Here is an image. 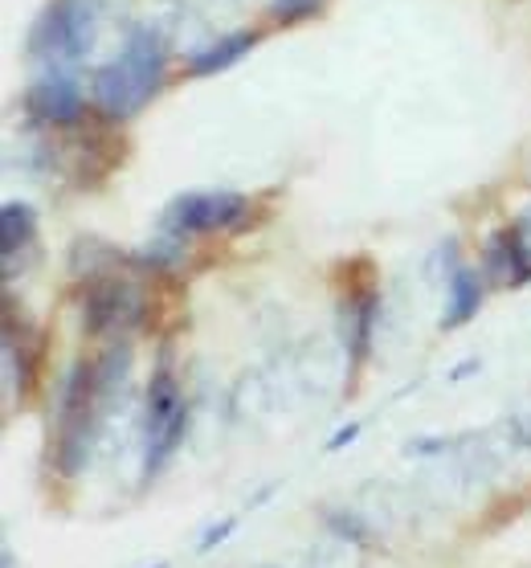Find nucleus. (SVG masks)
Here are the masks:
<instances>
[{"instance_id": "f257e3e1", "label": "nucleus", "mask_w": 531, "mask_h": 568, "mask_svg": "<svg viewBox=\"0 0 531 568\" xmlns=\"http://www.w3.org/2000/svg\"><path fill=\"white\" fill-rule=\"evenodd\" d=\"M168 83V50L156 29L135 25L127 34V46L115 62L95 70L90 83V107L99 111L107 123H127L139 115Z\"/></svg>"}, {"instance_id": "f03ea898", "label": "nucleus", "mask_w": 531, "mask_h": 568, "mask_svg": "<svg viewBox=\"0 0 531 568\" xmlns=\"http://www.w3.org/2000/svg\"><path fill=\"white\" fill-rule=\"evenodd\" d=\"M111 397L115 393L102 388L95 360H78L70 368L62 402H58V425H53V467L62 479L83 474V467L90 462V446H95V434H99V421Z\"/></svg>"}, {"instance_id": "7ed1b4c3", "label": "nucleus", "mask_w": 531, "mask_h": 568, "mask_svg": "<svg viewBox=\"0 0 531 568\" xmlns=\"http://www.w3.org/2000/svg\"><path fill=\"white\" fill-rule=\"evenodd\" d=\"M184 434H188V402H184L176 372L160 365L148 381V405H144V479H160V470L172 462V454L181 450Z\"/></svg>"}, {"instance_id": "20e7f679", "label": "nucleus", "mask_w": 531, "mask_h": 568, "mask_svg": "<svg viewBox=\"0 0 531 568\" xmlns=\"http://www.w3.org/2000/svg\"><path fill=\"white\" fill-rule=\"evenodd\" d=\"M249 218V201L242 193L217 188V193H181L176 201H168L160 218V234L172 237H200V234H225L237 230Z\"/></svg>"}, {"instance_id": "39448f33", "label": "nucleus", "mask_w": 531, "mask_h": 568, "mask_svg": "<svg viewBox=\"0 0 531 568\" xmlns=\"http://www.w3.org/2000/svg\"><path fill=\"white\" fill-rule=\"evenodd\" d=\"M148 316L144 291L119 274L90 279L83 291V328L86 335H132Z\"/></svg>"}, {"instance_id": "423d86ee", "label": "nucleus", "mask_w": 531, "mask_h": 568, "mask_svg": "<svg viewBox=\"0 0 531 568\" xmlns=\"http://www.w3.org/2000/svg\"><path fill=\"white\" fill-rule=\"evenodd\" d=\"M95 29V4L90 0H53L29 34V53L46 62H74L90 46Z\"/></svg>"}, {"instance_id": "0eeeda50", "label": "nucleus", "mask_w": 531, "mask_h": 568, "mask_svg": "<svg viewBox=\"0 0 531 568\" xmlns=\"http://www.w3.org/2000/svg\"><path fill=\"white\" fill-rule=\"evenodd\" d=\"M25 111H29L34 123H46V127H74V123L86 115V99L70 74H58V70H53L41 83L29 86Z\"/></svg>"}, {"instance_id": "6e6552de", "label": "nucleus", "mask_w": 531, "mask_h": 568, "mask_svg": "<svg viewBox=\"0 0 531 568\" xmlns=\"http://www.w3.org/2000/svg\"><path fill=\"white\" fill-rule=\"evenodd\" d=\"M376 316H381V295L365 286V291H351L344 307H339V332H344V348H348L351 372L365 365L368 351H372V335H376Z\"/></svg>"}, {"instance_id": "1a4fd4ad", "label": "nucleus", "mask_w": 531, "mask_h": 568, "mask_svg": "<svg viewBox=\"0 0 531 568\" xmlns=\"http://www.w3.org/2000/svg\"><path fill=\"white\" fill-rule=\"evenodd\" d=\"M486 274L503 286L531 283V246L519 225H507L486 242Z\"/></svg>"}, {"instance_id": "9d476101", "label": "nucleus", "mask_w": 531, "mask_h": 568, "mask_svg": "<svg viewBox=\"0 0 531 568\" xmlns=\"http://www.w3.org/2000/svg\"><path fill=\"white\" fill-rule=\"evenodd\" d=\"M34 365H37V348L34 339H29V328L17 339V323L4 319V388H9V397H25L29 393Z\"/></svg>"}, {"instance_id": "9b49d317", "label": "nucleus", "mask_w": 531, "mask_h": 568, "mask_svg": "<svg viewBox=\"0 0 531 568\" xmlns=\"http://www.w3.org/2000/svg\"><path fill=\"white\" fill-rule=\"evenodd\" d=\"M482 279L479 270L470 267H454L449 270V299H446V311H442V332H454V328H462L470 319L479 316L482 307Z\"/></svg>"}, {"instance_id": "f8f14e48", "label": "nucleus", "mask_w": 531, "mask_h": 568, "mask_svg": "<svg viewBox=\"0 0 531 568\" xmlns=\"http://www.w3.org/2000/svg\"><path fill=\"white\" fill-rule=\"evenodd\" d=\"M37 237V213L25 201H9L0 209V254H4V274L13 270L17 254H25Z\"/></svg>"}, {"instance_id": "ddd939ff", "label": "nucleus", "mask_w": 531, "mask_h": 568, "mask_svg": "<svg viewBox=\"0 0 531 568\" xmlns=\"http://www.w3.org/2000/svg\"><path fill=\"white\" fill-rule=\"evenodd\" d=\"M254 46H258V34H249V29L221 37V41H213L209 50H200L188 58V74H193V78H209L217 70H230L233 62H242Z\"/></svg>"}, {"instance_id": "4468645a", "label": "nucleus", "mask_w": 531, "mask_h": 568, "mask_svg": "<svg viewBox=\"0 0 531 568\" xmlns=\"http://www.w3.org/2000/svg\"><path fill=\"white\" fill-rule=\"evenodd\" d=\"M184 258V237H172V234H160L151 246H144L139 254H132V262L139 270H151V274H168V270H176Z\"/></svg>"}, {"instance_id": "2eb2a0df", "label": "nucleus", "mask_w": 531, "mask_h": 568, "mask_svg": "<svg viewBox=\"0 0 531 568\" xmlns=\"http://www.w3.org/2000/svg\"><path fill=\"white\" fill-rule=\"evenodd\" d=\"M323 519H328V528H332L335 535H344V540H351V544H360V548H368V544H372V535H368L365 523L351 516V511H344V507L323 511Z\"/></svg>"}, {"instance_id": "dca6fc26", "label": "nucleus", "mask_w": 531, "mask_h": 568, "mask_svg": "<svg viewBox=\"0 0 531 568\" xmlns=\"http://www.w3.org/2000/svg\"><path fill=\"white\" fill-rule=\"evenodd\" d=\"M323 0H270V21L279 25H299V21L316 17Z\"/></svg>"}, {"instance_id": "f3484780", "label": "nucleus", "mask_w": 531, "mask_h": 568, "mask_svg": "<svg viewBox=\"0 0 531 568\" xmlns=\"http://www.w3.org/2000/svg\"><path fill=\"white\" fill-rule=\"evenodd\" d=\"M233 528H237V519H233V516H230V519H221V523H213L209 532L200 535V544H197V548H200V552H213L217 544H225V540H230Z\"/></svg>"}, {"instance_id": "a211bd4d", "label": "nucleus", "mask_w": 531, "mask_h": 568, "mask_svg": "<svg viewBox=\"0 0 531 568\" xmlns=\"http://www.w3.org/2000/svg\"><path fill=\"white\" fill-rule=\"evenodd\" d=\"M356 437H360V421H351V425H344V430H339V434L332 437V442H328V450H339V446H351V442H356Z\"/></svg>"}, {"instance_id": "6ab92c4d", "label": "nucleus", "mask_w": 531, "mask_h": 568, "mask_svg": "<svg viewBox=\"0 0 531 568\" xmlns=\"http://www.w3.org/2000/svg\"><path fill=\"white\" fill-rule=\"evenodd\" d=\"M454 442L446 437H425V442H409V454H437V450H449Z\"/></svg>"}, {"instance_id": "aec40b11", "label": "nucleus", "mask_w": 531, "mask_h": 568, "mask_svg": "<svg viewBox=\"0 0 531 568\" xmlns=\"http://www.w3.org/2000/svg\"><path fill=\"white\" fill-rule=\"evenodd\" d=\"M156 568H168V565H156Z\"/></svg>"}]
</instances>
